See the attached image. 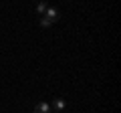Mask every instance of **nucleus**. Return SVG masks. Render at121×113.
I'll return each mask as SVG.
<instances>
[{
	"mask_svg": "<svg viewBox=\"0 0 121 113\" xmlns=\"http://www.w3.org/2000/svg\"><path fill=\"white\" fill-rule=\"evenodd\" d=\"M44 18H47V20L52 24V22H56V20L60 18V14H59V10H56V8L48 6V8H47V12H44Z\"/></svg>",
	"mask_w": 121,
	"mask_h": 113,
	"instance_id": "f257e3e1",
	"label": "nucleus"
},
{
	"mask_svg": "<svg viewBox=\"0 0 121 113\" xmlns=\"http://www.w3.org/2000/svg\"><path fill=\"white\" fill-rule=\"evenodd\" d=\"M48 105H51V109H55V111H63V109L67 107L65 99H55L52 103H48Z\"/></svg>",
	"mask_w": 121,
	"mask_h": 113,
	"instance_id": "f03ea898",
	"label": "nucleus"
},
{
	"mask_svg": "<svg viewBox=\"0 0 121 113\" xmlns=\"http://www.w3.org/2000/svg\"><path fill=\"white\" fill-rule=\"evenodd\" d=\"M35 113H51V105L44 103V101H40V103L35 107Z\"/></svg>",
	"mask_w": 121,
	"mask_h": 113,
	"instance_id": "7ed1b4c3",
	"label": "nucleus"
},
{
	"mask_svg": "<svg viewBox=\"0 0 121 113\" xmlns=\"http://www.w3.org/2000/svg\"><path fill=\"white\" fill-rule=\"evenodd\" d=\"M47 8H48L47 0H40V2H39V6H36V12H39V14H44V12H47Z\"/></svg>",
	"mask_w": 121,
	"mask_h": 113,
	"instance_id": "20e7f679",
	"label": "nucleus"
},
{
	"mask_svg": "<svg viewBox=\"0 0 121 113\" xmlns=\"http://www.w3.org/2000/svg\"><path fill=\"white\" fill-rule=\"evenodd\" d=\"M40 26H44V28H47V26H51V22H48V20H47V18H44V16H43V18H40Z\"/></svg>",
	"mask_w": 121,
	"mask_h": 113,
	"instance_id": "39448f33",
	"label": "nucleus"
},
{
	"mask_svg": "<svg viewBox=\"0 0 121 113\" xmlns=\"http://www.w3.org/2000/svg\"><path fill=\"white\" fill-rule=\"evenodd\" d=\"M55 113H60V111H55Z\"/></svg>",
	"mask_w": 121,
	"mask_h": 113,
	"instance_id": "423d86ee",
	"label": "nucleus"
}]
</instances>
